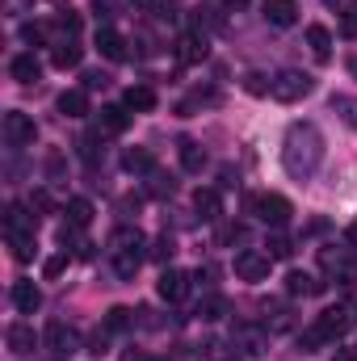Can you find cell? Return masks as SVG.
<instances>
[{
  "mask_svg": "<svg viewBox=\"0 0 357 361\" xmlns=\"http://www.w3.org/2000/svg\"><path fill=\"white\" fill-rule=\"evenodd\" d=\"M206 51H210V47H206V38H202V34H185V38L177 42V59H181V63H202V59H206Z\"/></svg>",
  "mask_w": 357,
  "mask_h": 361,
  "instance_id": "ffe728a7",
  "label": "cell"
},
{
  "mask_svg": "<svg viewBox=\"0 0 357 361\" xmlns=\"http://www.w3.org/2000/svg\"><path fill=\"white\" fill-rule=\"evenodd\" d=\"M105 328H109V332H131V328H135V311H131V307H114V311L105 315Z\"/></svg>",
  "mask_w": 357,
  "mask_h": 361,
  "instance_id": "d6a6232c",
  "label": "cell"
},
{
  "mask_svg": "<svg viewBox=\"0 0 357 361\" xmlns=\"http://www.w3.org/2000/svg\"><path fill=\"white\" fill-rule=\"evenodd\" d=\"M147 193H152V197H173V193H177V180L164 177V173H152V185H147Z\"/></svg>",
  "mask_w": 357,
  "mask_h": 361,
  "instance_id": "8d00e7d4",
  "label": "cell"
},
{
  "mask_svg": "<svg viewBox=\"0 0 357 361\" xmlns=\"http://www.w3.org/2000/svg\"><path fill=\"white\" fill-rule=\"evenodd\" d=\"M261 13H265L269 25H277V30H290V25L298 21V8H294V0H265V4H261Z\"/></svg>",
  "mask_w": 357,
  "mask_h": 361,
  "instance_id": "30bf717a",
  "label": "cell"
},
{
  "mask_svg": "<svg viewBox=\"0 0 357 361\" xmlns=\"http://www.w3.org/2000/svg\"><path fill=\"white\" fill-rule=\"evenodd\" d=\"M265 328H269V332H286V328H290V311H286V307H277V311L265 319Z\"/></svg>",
  "mask_w": 357,
  "mask_h": 361,
  "instance_id": "b9f144b4",
  "label": "cell"
},
{
  "mask_svg": "<svg viewBox=\"0 0 357 361\" xmlns=\"http://www.w3.org/2000/svg\"><path fill=\"white\" fill-rule=\"evenodd\" d=\"M265 252H269V261H290V257H294V244H290L286 235H269Z\"/></svg>",
  "mask_w": 357,
  "mask_h": 361,
  "instance_id": "836d02e7",
  "label": "cell"
},
{
  "mask_svg": "<svg viewBox=\"0 0 357 361\" xmlns=\"http://www.w3.org/2000/svg\"><path fill=\"white\" fill-rule=\"evenodd\" d=\"M345 332H349V311L328 307V311H320L315 324L298 336V345H303V353H315V349H324V345H337Z\"/></svg>",
  "mask_w": 357,
  "mask_h": 361,
  "instance_id": "7a4b0ae2",
  "label": "cell"
},
{
  "mask_svg": "<svg viewBox=\"0 0 357 361\" xmlns=\"http://www.w3.org/2000/svg\"><path fill=\"white\" fill-rule=\"evenodd\" d=\"M265 332L269 328H240V336H236V349H244V353H265Z\"/></svg>",
  "mask_w": 357,
  "mask_h": 361,
  "instance_id": "f1b7e54d",
  "label": "cell"
},
{
  "mask_svg": "<svg viewBox=\"0 0 357 361\" xmlns=\"http://www.w3.org/2000/svg\"><path fill=\"white\" fill-rule=\"evenodd\" d=\"M85 349H89L92 357H101V353H109V328H97V332L89 336V345H85Z\"/></svg>",
  "mask_w": 357,
  "mask_h": 361,
  "instance_id": "f35d334b",
  "label": "cell"
},
{
  "mask_svg": "<svg viewBox=\"0 0 357 361\" xmlns=\"http://www.w3.org/2000/svg\"><path fill=\"white\" fill-rule=\"evenodd\" d=\"M248 206H253V214H257L261 223H269V227H286L290 214H294V206H290L282 193H257Z\"/></svg>",
  "mask_w": 357,
  "mask_h": 361,
  "instance_id": "277c9868",
  "label": "cell"
},
{
  "mask_svg": "<svg viewBox=\"0 0 357 361\" xmlns=\"http://www.w3.org/2000/svg\"><path fill=\"white\" fill-rule=\"evenodd\" d=\"M244 92H253V97H265V92H273V76L248 72V76H244Z\"/></svg>",
  "mask_w": 357,
  "mask_h": 361,
  "instance_id": "d590c367",
  "label": "cell"
},
{
  "mask_svg": "<svg viewBox=\"0 0 357 361\" xmlns=\"http://www.w3.org/2000/svg\"><path fill=\"white\" fill-rule=\"evenodd\" d=\"M4 139H8V147H30V143L38 139L34 118L21 114V109H8V114H4Z\"/></svg>",
  "mask_w": 357,
  "mask_h": 361,
  "instance_id": "52a82bcc",
  "label": "cell"
},
{
  "mask_svg": "<svg viewBox=\"0 0 357 361\" xmlns=\"http://www.w3.org/2000/svg\"><path fill=\"white\" fill-rule=\"evenodd\" d=\"M311 89H315V80H311L307 72H294V68H286V72H277V76H273V101H282V105H294V101H303Z\"/></svg>",
  "mask_w": 357,
  "mask_h": 361,
  "instance_id": "3957f363",
  "label": "cell"
},
{
  "mask_svg": "<svg viewBox=\"0 0 357 361\" xmlns=\"http://www.w3.org/2000/svg\"><path fill=\"white\" fill-rule=\"evenodd\" d=\"M307 47H311V55L320 63H328L332 59V34H328V25H307Z\"/></svg>",
  "mask_w": 357,
  "mask_h": 361,
  "instance_id": "ac0fdd59",
  "label": "cell"
},
{
  "mask_svg": "<svg viewBox=\"0 0 357 361\" xmlns=\"http://www.w3.org/2000/svg\"><path fill=\"white\" fill-rule=\"evenodd\" d=\"M202 353H206V361H240V353H236V349H227V345H219V341H210Z\"/></svg>",
  "mask_w": 357,
  "mask_h": 361,
  "instance_id": "74e56055",
  "label": "cell"
},
{
  "mask_svg": "<svg viewBox=\"0 0 357 361\" xmlns=\"http://www.w3.org/2000/svg\"><path fill=\"white\" fill-rule=\"evenodd\" d=\"M13 307H17L21 315H34V311L42 307V290H38L34 281H13Z\"/></svg>",
  "mask_w": 357,
  "mask_h": 361,
  "instance_id": "4fadbf2b",
  "label": "cell"
},
{
  "mask_svg": "<svg viewBox=\"0 0 357 361\" xmlns=\"http://www.w3.org/2000/svg\"><path fill=\"white\" fill-rule=\"evenodd\" d=\"M320 265L337 277V286H357V261L349 257V248H324Z\"/></svg>",
  "mask_w": 357,
  "mask_h": 361,
  "instance_id": "8992f818",
  "label": "cell"
},
{
  "mask_svg": "<svg viewBox=\"0 0 357 361\" xmlns=\"http://www.w3.org/2000/svg\"><path fill=\"white\" fill-rule=\"evenodd\" d=\"M8 76H13L17 85H34V80L42 76V63H38L34 55H17V59L8 63Z\"/></svg>",
  "mask_w": 357,
  "mask_h": 361,
  "instance_id": "d6986e66",
  "label": "cell"
},
{
  "mask_svg": "<svg viewBox=\"0 0 357 361\" xmlns=\"http://www.w3.org/2000/svg\"><path fill=\"white\" fill-rule=\"evenodd\" d=\"M105 85H109V76H105V72H85V92L105 89Z\"/></svg>",
  "mask_w": 357,
  "mask_h": 361,
  "instance_id": "7bdbcfd3",
  "label": "cell"
},
{
  "mask_svg": "<svg viewBox=\"0 0 357 361\" xmlns=\"http://www.w3.org/2000/svg\"><path fill=\"white\" fill-rule=\"evenodd\" d=\"M126 126H131V109L126 105H105L101 109V130L105 135H122Z\"/></svg>",
  "mask_w": 357,
  "mask_h": 361,
  "instance_id": "7402d4cb",
  "label": "cell"
},
{
  "mask_svg": "<svg viewBox=\"0 0 357 361\" xmlns=\"http://www.w3.org/2000/svg\"><path fill=\"white\" fill-rule=\"evenodd\" d=\"M21 38H25V42H42L47 30H42V25H21Z\"/></svg>",
  "mask_w": 357,
  "mask_h": 361,
  "instance_id": "f6af8a7d",
  "label": "cell"
},
{
  "mask_svg": "<svg viewBox=\"0 0 357 361\" xmlns=\"http://www.w3.org/2000/svg\"><path fill=\"white\" fill-rule=\"evenodd\" d=\"M34 345H38V341H34V328H30V324H13V328H8V349H13L17 357H30Z\"/></svg>",
  "mask_w": 357,
  "mask_h": 361,
  "instance_id": "603a6c76",
  "label": "cell"
},
{
  "mask_svg": "<svg viewBox=\"0 0 357 361\" xmlns=\"http://www.w3.org/2000/svg\"><path fill=\"white\" fill-rule=\"evenodd\" d=\"M345 244H349V252H357V223L345 231Z\"/></svg>",
  "mask_w": 357,
  "mask_h": 361,
  "instance_id": "7dc6e473",
  "label": "cell"
},
{
  "mask_svg": "<svg viewBox=\"0 0 357 361\" xmlns=\"http://www.w3.org/2000/svg\"><path fill=\"white\" fill-rule=\"evenodd\" d=\"M332 114H341V122L357 130V97H345V92H337L332 97Z\"/></svg>",
  "mask_w": 357,
  "mask_h": 361,
  "instance_id": "4dcf8cb0",
  "label": "cell"
},
{
  "mask_svg": "<svg viewBox=\"0 0 357 361\" xmlns=\"http://www.w3.org/2000/svg\"><path fill=\"white\" fill-rule=\"evenodd\" d=\"M8 248H13V261H17V265H25V261H34V252H38V244H34V235H8Z\"/></svg>",
  "mask_w": 357,
  "mask_h": 361,
  "instance_id": "1f68e13d",
  "label": "cell"
},
{
  "mask_svg": "<svg viewBox=\"0 0 357 361\" xmlns=\"http://www.w3.org/2000/svg\"><path fill=\"white\" fill-rule=\"evenodd\" d=\"M193 210H198L202 223H214V219L223 214V197H219L214 189H198V193H193Z\"/></svg>",
  "mask_w": 357,
  "mask_h": 361,
  "instance_id": "e0dca14e",
  "label": "cell"
},
{
  "mask_svg": "<svg viewBox=\"0 0 357 361\" xmlns=\"http://www.w3.org/2000/svg\"><path fill=\"white\" fill-rule=\"evenodd\" d=\"M122 105H126V109H139V114H147V109H156V92L147 89V85H131Z\"/></svg>",
  "mask_w": 357,
  "mask_h": 361,
  "instance_id": "83f0119b",
  "label": "cell"
},
{
  "mask_svg": "<svg viewBox=\"0 0 357 361\" xmlns=\"http://www.w3.org/2000/svg\"><path fill=\"white\" fill-rule=\"evenodd\" d=\"M122 169H126V173H156V156H152L147 147H131V152L122 156Z\"/></svg>",
  "mask_w": 357,
  "mask_h": 361,
  "instance_id": "4316f807",
  "label": "cell"
},
{
  "mask_svg": "<svg viewBox=\"0 0 357 361\" xmlns=\"http://www.w3.org/2000/svg\"><path fill=\"white\" fill-rule=\"evenodd\" d=\"M59 114H63V118H85V114H89V92L85 89L59 92Z\"/></svg>",
  "mask_w": 357,
  "mask_h": 361,
  "instance_id": "44dd1931",
  "label": "cell"
},
{
  "mask_svg": "<svg viewBox=\"0 0 357 361\" xmlns=\"http://www.w3.org/2000/svg\"><path fill=\"white\" fill-rule=\"evenodd\" d=\"M173 252H177V248H173V240H169V235H160V240L152 244V252H147V257H152V261H169Z\"/></svg>",
  "mask_w": 357,
  "mask_h": 361,
  "instance_id": "60d3db41",
  "label": "cell"
},
{
  "mask_svg": "<svg viewBox=\"0 0 357 361\" xmlns=\"http://www.w3.org/2000/svg\"><path fill=\"white\" fill-rule=\"evenodd\" d=\"M269 265H273L269 252H240V257H236V277L257 286V281H265L269 277Z\"/></svg>",
  "mask_w": 357,
  "mask_h": 361,
  "instance_id": "ba28073f",
  "label": "cell"
},
{
  "mask_svg": "<svg viewBox=\"0 0 357 361\" xmlns=\"http://www.w3.org/2000/svg\"><path fill=\"white\" fill-rule=\"evenodd\" d=\"M332 361H357V349H337V357Z\"/></svg>",
  "mask_w": 357,
  "mask_h": 361,
  "instance_id": "c3c4849f",
  "label": "cell"
},
{
  "mask_svg": "<svg viewBox=\"0 0 357 361\" xmlns=\"http://www.w3.org/2000/svg\"><path fill=\"white\" fill-rule=\"evenodd\" d=\"M223 4H227V8H244L248 0H223Z\"/></svg>",
  "mask_w": 357,
  "mask_h": 361,
  "instance_id": "681fc988",
  "label": "cell"
},
{
  "mask_svg": "<svg viewBox=\"0 0 357 361\" xmlns=\"http://www.w3.org/2000/svg\"><path fill=\"white\" fill-rule=\"evenodd\" d=\"M181 169H185V173H202V169H206V152H202V143L181 139Z\"/></svg>",
  "mask_w": 357,
  "mask_h": 361,
  "instance_id": "484cf974",
  "label": "cell"
},
{
  "mask_svg": "<svg viewBox=\"0 0 357 361\" xmlns=\"http://www.w3.org/2000/svg\"><path fill=\"white\" fill-rule=\"evenodd\" d=\"M193 315H198L202 324H219V319L227 315V298H223V294H206V298L198 302V311H193Z\"/></svg>",
  "mask_w": 357,
  "mask_h": 361,
  "instance_id": "d4e9b609",
  "label": "cell"
},
{
  "mask_svg": "<svg viewBox=\"0 0 357 361\" xmlns=\"http://www.w3.org/2000/svg\"><path fill=\"white\" fill-rule=\"evenodd\" d=\"M92 13L97 17H114V0H92Z\"/></svg>",
  "mask_w": 357,
  "mask_h": 361,
  "instance_id": "bcb514c9",
  "label": "cell"
},
{
  "mask_svg": "<svg viewBox=\"0 0 357 361\" xmlns=\"http://www.w3.org/2000/svg\"><path fill=\"white\" fill-rule=\"evenodd\" d=\"M353 72H357V59H353Z\"/></svg>",
  "mask_w": 357,
  "mask_h": 361,
  "instance_id": "f907efd6",
  "label": "cell"
},
{
  "mask_svg": "<svg viewBox=\"0 0 357 361\" xmlns=\"http://www.w3.org/2000/svg\"><path fill=\"white\" fill-rule=\"evenodd\" d=\"M109 257H114V273H118L122 281H135V273L143 265L147 248H126V252H109Z\"/></svg>",
  "mask_w": 357,
  "mask_h": 361,
  "instance_id": "9a60e30c",
  "label": "cell"
},
{
  "mask_svg": "<svg viewBox=\"0 0 357 361\" xmlns=\"http://www.w3.org/2000/svg\"><path fill=\"white\" fill-rule=\"evenodd\" d=\"M189 273H181V269H164L160 273V281H156V294L164 298V302H181L185 294H189Z\"/></svg>",
  "mask_w": 357,
  "mask_h": 361,
  "instance_id": "9c48e42d",
  "label": "cell"
},
{
  "mask_svg": "<svg viewBox=\"0 0 357 361\" xmlns=\"http://www.w3.org/2000/svg\"><path fill=\"white\" fill-rule=\"evenodd\" d=\"M80 59H85V51L76 47V38H59V42L51 47V63H55L59 72H68V68H80Z\"/></svg>",
  "mask_w": 357,
  "mask_h": 361,
  "instance_id": "7c38bea8",
  "label": "cell"
},
{
  "mask_svg": "<svg viewBox=\"0 0 357 361\" xmlns=\"http://www.w3.org/2000/svg\"><path fill=\"white\" fill-rule=\"evenodd\" d=\"M341 34H345V38H357V8H349V13H345V21H341Z\"/></svg>",
  "mask_w": 357,
  "mask_h": 361,
  "instance_id": "ee69618b",
  "label": "cell"
},
{
  "mask_svg": "<svg viewBox=\"0 0 357 361\" xmlns=\"http://www.w3.org/2000/svg\"><path fill=\"white\" fill-rule=\"evenodd\" d=\"M126 248H147V240H143L139 227H118L109 235V252H126Z\"/></svg>",
  "mask_w": 357,
  "mask_h": 361,
  "instance_id": "cb8c5ba5",
  "label": "cell"
},
{
  "mask_svg": "<svg viewBox=\"0 0 357 361\" xmlns=\"http://www.w3.org/2000/svg\"><path fill=\"white\" fill-rule=\"evenodd\" d=\"M156 361H160V357H156Z\"/></svg>",
  "mask_w": 357,
  "mask_h": 361,
  "instance_id": "816d5d0a",
  "label": "cell"
},
{
  "mask_svg": "<svg viewBox=\"0 0 357 361\" xmlns=\"http://www.w3.org/2000/svg\"><path fill=\"white\" fill-rule=\"evenodd\" d=\"M320 290H324V281H315L311 273H303V269L286 273V294H294V298H311V294H320Z\"/></svg>",
  "mask_w": 357,
  "mask_h": 361,
  "instance_id": "2e32d148",
  "label": "cell"
},
{
  "mask_svg": "<svg viewBox=\"0 0 357 361\" xmlns=\"http://www.w3.org/2000/svg\"><path fill=\"white\" fill-rule=\"evenodd\" d=\"M4 227H8V235H34V227H38V214H25V206H8L4 210Z\"/></svg>",
  "mask_w": 357,
  "mask_h": 361,
  "instance_id": "5bb4252c",
  "label": "cell"
},
{
  "mask_svg": "<svg viewBox=\"0 0 357 361\" xmlns=\"http://www.w3.org/2000/svg\"><path fill=\"white\" fill-rule=\"evenodd\" d=\"M97 51H101L105 59H114V63H122V59H126V38H122L118 30H109V25H101V30H97Z\"/></svg>",
  "mask_w": 357,
  "mask_h": 361,
  "instance_id": "8fae6325",
  "label": "cell"
},
{
  "mask_svg": "<svg viewBox=\"0 0 357 361\" xmlns=\"http://www.w3.org/2000/svg\"><path fill=\"white\" fill-rule=\"evenodd\" d=\"M63 214H68V227H89L92 223V202L89 197H72Z\"/></svg>",
  "mask_w": 357,
  "mask_h": 361,
  "instance_id": "f546056e",
  "label": "cell"
},
{
  "mask_svg": "<svg viewBox=\"0 0 357 361\" xmlns=\"http://www.w3.org/2000/svg\"><path fill=\"white\" fill-rule=\"evenodd\" d=\"M324 156H328L324 135H320L311 122H294V126L286 130V139H282V164H286V173L294 180H311L320 173Z\"/></svg>",
  "mask_w": 357,
  "mask_h": 361,
  "instance_id": "6da1fadb",
  "label": "cell"
},
{
  "mask_svg": "<svg viewBox=\"0 0 357 361\" xmlns=\"http://www.w3.org/2000/svg\"><path fill=\"white\" fill-rule=\"evenodd\" d=\"M72 265V257H68V248L63 252H55V257H47V265H42V277L47 281H55V277H63V269Z\"/></svg>",
  "mask_w": 357,
  "mask_h": 361,
  "instance_id": "e575fe53",
  "label": "cell"
},
{
  "mask_svg": "<svg viewBox=\"0 0 357 361\" xmlns=\"http://www.w3.org/2000/svg\"><path fill=\"white\" fill-rule=\"evenodd\" d=\"M30 210H42V214H51V210H55L51 193H47V189H34V193H30Z\"/></svg>",
  "mask_w": 357,
  "mask_h": 361,
  "instance_id": "ab89813d",
  "label": "cell"
},
{
  "mask_svg": "<svg viewBox=\"0 0 357 361\" xmlns=\"http://www.w3.org/2000/svg\"><path fill=\"white\" fill-rule=\"evenodd\" d=\"M42 341H47V349L59 353V357H72V353L85 349V345H80V332H76L72 324H63V319H51L47 332H42Z\"/></svg>",
  "mask_w": 357,
  "mask_h": 361,
  "instance_id": "5b68a950",
  "label": "cell"
}]
</instances>
